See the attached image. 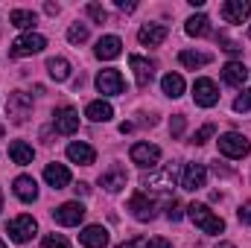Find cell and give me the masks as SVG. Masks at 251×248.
<instances>
[{"instance_id": "15", "label": "cell", "mask_w": 251, "mask_h": 248, "mask_svg": "<svg viewBox=\"0 0 251 248\" xmlns=\"http://www.w3.org/2000/svg\"><path fill=\"white\" fill-rule=\"evenodd\" d=\"M167 35H170V29L164 24H143L140 32H137V41L146 44V47H158V44L167 41Z\"/></svg>"}, {"instance_id": "46", "label": "cell", "mask_w": 251, "mask_h": 248, "mask_svg": "<svg viewBox=\"0 0 251 248\" xmlns=\"http://www.w3.org/2000/svg\"><path fill=\"white\" fill-rule=\"evenodd\" d=\"M0 210H3V190H0Z\"/></svg>"}, {"instance_id": "33", "label": "cell", "mask_w": 251, "mask_h": 248, "mask_svg": "<svg viewBox=\"0 0 251 248\" xmlns=\"http://www.w3.org/2000/svg\"><path fill=\"white\" fill-rule=\"evenodd\" d=\"M85 12H88L97 24H105V21H108V12H105L100 3H88V6H85Z\"/></svg>"}, {"instance_id": "31", "label": "cell", "mask_w": 251, "mask_h": 248, "mask_svg": "<svg viewBox=\"0 0 251 248\" xmlns=\"http://www.w3.org/2000/svg\"><path fill=\"white\" fill-rule=\"evenodd\" d=\"M67 41H70V44H85V41H88V26H85V24H73V26L67 29Z\"/></svg>"}, {"instance_id": "34", "label": "cell", "mask_w": 251, "mask_h": 248, "mask_svg": "<svg viewBox=\"0 0 251 248\" xmlns=\"http://www.w3.org/2000/svg\"><path fill=\"white\" fill-rule=\"evenodd\" d=\"M213 131H216V125H213V123L201 125V128H199V131L193 134V143H199V146H201V143H207V140L213 137Z\"/></svg>"}, {"instance_id": "11", "label": "cell", "mask_w": 251, "mask_h": 248, "mask_svg": "<svg viewBox=\"0 0 251 248\" xmlns=\"http://www.w3.org/2000/svg\"><path fill=\"white\" fill-rule=\"evenodd\" d=\"M128 210H131V216H134L137 222H152V219H155V201L146 198L143 193H134V196L128 198Z\"/></svg>"}, {"instance_id": "18", "label": "cell", "mask_w": 251, "mask_h": 248, "mask_svg": "<svg viewBox=\"0 0 251 248\" xmlns=\"http://www.w3.org/2000/svg\"><path fill=\"white\" fill-rule=\"evenodd\" d=\"M94 53H97V59H117L120 53H123V41L117 38V35H102L100 41H97V47H94Z\"/></svg>"}, {"instance_id": "40", "label": "cell", "mask_w": 251, "mask_h": 248, "mask_svg": "<svg viewBox=\"0 0 251 248\" xmlns=\"http://www.w3.org/2000/svg\"><path fill=\"white\" fill-rule=\"evenodd\" d=\"M170 131H173V137H178L181 131H184V117L178 114V117H173V123H170Z\"/></svg>"}, {"instance_id": "30", "label": "cell", "mask_w": 251, "mask_h": 248, "mask_svg": "<svg viewBox=\"0 0 251 248\" xmlns=\"http://www.w3.org/2000/svg\"><path fill=\"white\" fill-rule=\"evenodd\" d=\"M178 62L184 64V67H190V70H196V67H201V64L210 62V56H207V53H193V50H181V53H178Z\"/></svg>"}, {"instance_id": "25", "label": "cell", "mask_w": 251, "mask_h": 248, "mask_svg": "<svg viewBox=\"0 0 251 248\" xmlns=\"http://www.w3.org/2000/svg\"><path fill=\"white\" fill-rule=\"evenodd\" d=\"M15 196H18L21 201H35V198H38V184H35V178L18 175V178H15Z\"/></svg>"}, {"instance_id": "44", "label": "cell", "mask_w": 251, "mask_h": 248, "mask_svg": "<svg viewBox=\"0 0 251 248\" xmlns=\"http://www.w3.org/2000/svg\"><path fill=\"white\" fill-rule=\"evenodd\" d=\"M44 9H47V15H56V12H59V6H56V3H47Z\"/></svg>"}, {"instance_id": "4", "label": "cell", "mask_w": 251, "mask_h": 248, "mask_svg": "<svg viewBox=\"0 0 251 248\" xmlns=\"http://www.w3.org/2000/svg\"><path fill=\"white\" fill-rule=\"evenodd\" d=\"M216 143H219V152H222L225 158H246V155L251 152V143L243 137V134H237V131L222 134Z\"/></svg>"}, {"instance_id": "7", "label": "cell", "mask_w": 251, "mask_h": 248, "mask_svg": "<svg viewBox=\"0 0 251 248\" xmlns=\"http://www.w3.org/2000/svg\"><path fill=\"white\" fill-rule=\"evenodd\" d=\"M128 158L137 164V167H149V170H155L158 167V161H161V149L155 146V143H134L131 149H128Z\"/></svg>"}, {"instance_id": "42", "label": "cell", "mask_w": 251, "mask_h": 248, "mask_svg": "<svg viewBox=\"0 0 251 248\" xmlns=\"http://www.w3.org/2000/svg\"><path fill=\"white\" fill-rule=\"evenodd\" d=\"M117 9H123V12H134L137 6H134L131 0H117Z\"/></svg>"}, {"instance_id": "39", "label": "cell", "mask_w": 251, "mask_h": 248, "mask_svg": "<svg viewBox=\"0 0 251 248\" xmlns=\"http://www.w3.org/2000/svg\"><path fill=\"white\" fill-rule=\"evenodd\" d=\"M146 248H173V243L164 237H152V240H146Z\"/></svg>"}, {"instance_id": "37", "label": "cell", "mask_w": 251, "mask_h": 248, "mask_svg": "<svg viewBox=\"0 0 251 248\" xmlns=\"http://www.w3.org/2000/svg\"><path fill=\"white\" fill-rule=\"evenodd\" d=\"M219 44H222V50H225V53H231V56L243 50V47H240V44H234V41H231L228 35H219Z\"/></svg>"}, {"instance_id": "19", "label": "cell", "mask_w": 251, "mask_h": 248, "mask_svg": "<svg viewBox=\"0 0 251 248\" xmlns=\"http://www.w3.org/2000/svg\"><path fill=\"white\" fill-rule=\"evenodd\" d=\"M79 243L85 248H105L108 246V231L102 225H88L82 234H79Z\"/></svg>"}, {"instance_id": "28", "label": "cell", "mask_w": 251, "mask_h": 248, "mask_svg": "<svg viewBox=\"0 0 251 248\" xmlns=\"http://www.w3.org/2000/svg\"><path fill=\"white\" fill-rule=\"evenodd\" d=\"M187 35H193V38H201V35H210V21L204 18V15H193L187 21Z\"/></svg>"}, {"instance_id": "43", "label": "cell", "mask_w": 251, "mask_h": 248, "mask_svg": "<svg viewBox=\"0 0 251 248\" xmlns=\"http://www.w3.org/2000/svg\"><path fill=\"white\" fill-rule=\"evenodd\" d=\"M73 190H76V196H88V190H91V187H88V184H76Z\"/></svg>"}, {"instance_id": "9", "label": "cell", "mask_w": 251, "mask_h": 248, "mask_svg": "<svg viewBox=\"0 0 251 248\" xmlns=\"http://www.w3.org/2000/svg\"><path fill=\"white\" fill-rule=\"evenodd\" d=\"M97 88H100V94H105V97H117V94L126 91V82H123V76H120V70L108 67V70H100Z\"/></svg>"}, {"instance_id": "16", "label": "cell", "mask_w": 251, "mask_h": 248, "mask_svg": "<svg viewBox=\"0 0 251 248\" xmlns=\"http://www.w3.org/2000/svg\"><path fill=\"white\" fill-rule=\"evenodd\" d=\"M126 181H128V175H126V170L120 167V164H111L102 175H100V184L105 187L108 193H120L126 187Z\"/></svg>"}, {"instance_id": "10", "label": "cell", "mask_w": 251, "mask_h": 248, "mask_svg": "<svg viewBox=\"0 0 251 248\" xmlns=\"http://www.w3.org/2000/svg\"><path fill=\"white\" fill-rule=\"evenodd\" d=\"M9 237L15 240V243H29L32 237H35V231H38V225H35V219L32 216H18V219H12L9 222Z\"/></svg>"}, {"instance_id": "14", "label": "cell", "mask_w": 251, "mask_h": 248, "mask_svg": "<svg viewBox=\"0 0 251 248\" xmlns=\"http://www.w3.org/2000/svg\"><path fill=\"white\" fill-rule=\"evenodd\" d=\"M207 181V170H204V164H187L184 167V173H181V187L190 190V193H196V190H201Z\"/></svg>"}, {"instance_id": "48", "label": "cell", "mask_w": 251, "mask_h": 248, "mask_svg": "<svg viewBox=\"0 0 251 248\" xmlns=\"http://www.w3.org/2000/svg\"><path fill=\"white\" fill-rule=\"evenodd\" d=\"M249 38H251V29H249Z\"/></svg>"}, {"instance_id": "1", "label": "cell", "mask_w": 251, "mask_h": 248, "mask_svg": "<svg viewBox=\"0 0 251 248\" xmlns=\"http://www.w3.org/2000/svg\"><path fill=\"white\" fill-rule=\"evenodd\" d=\"M187 213H190V219H193V225H199L204 234H222V231H225V222H222L207 204L193 201V204L187 207Z\"/></svg>"}, {"instance_id": "2", "label": "cell", "mask_w": 251, "mask_h": 248, "mask_svg": "<svg viewBox=\"0 0 251 248\" xmlns=\"http://www.w3.org/2000/svg\"><path fill=\"white\" fill-rule=\"evenodd\" d=\"M32 114V97L24 91H12L6 99V117H12V123H24Z\"/></svg>"}, {"instance_id": "24", "label": "cell", "mask_w": 251, "mask_h": 248, "mask_svg": "<svg viewBox=\"0 0 251 248\" xmlns=\"http://www.w3.org/2000/svg\"><path fill=\"white\" fill-rule=\"evenodd\" d=\"M9 158H12L18 167H26V164H32L35 152H32L29 143H24V140H12V143H9Z\"/></svg>"}, {"instance_id": "45", "label": "cell", "mask_w": 251, "mask_h": 248, "mask_svg": "<svg viewBox=\"0 0 251 248\" xmlns=\"http://www.w3.org/2000/svg\"><path fill=\"white\" fill-rule=\"evenodd\" d=\"M216 248H237V246H234V243H219Z\"/></svg>"}, {"instance_id": "22", "label": "cell", "mask_w": 251, "mask_h": 248, "mask_svg": "<svg viewBox=\"0 0 251 248\" xmlns=\"http://www.w3.org/2000/svg\"><path fill=\"white\" fill-rule=\"evenodd\" d=\"M44 181L53 187V190H62L70 184V170L64 164H47L44 167Z\"/></svg>"}, {"instance_id": "23", "label": "cell", "mask_w": 251, "mask_h": 248, "mask_svg": "<svg viewBox=\"0 0 251 248\" xmlns=\"http://www.w3.org/2000/svg\"><path fill=\"white\" fill-rule=\"evenodd\" d=\"M85 117H88V120H94V123H108V120L114 117V108H111V102L94 99V102H88V108H85Z\"/></svg>"}, {"instance_id": "38", "label": "cell", "mask_w": 251, "mask_h": 248, "mask_svg": "<svg viewBox=\"0 0 251 248\" xmlns=\"http://www.w3.org/2000/svg\"><path fill=\"white\" fill-rule=\"evenodd\" d=\"M237 216H240V222H243V225H251V201H246V204L237 210Z\"/></svg>"}, {"instance_id": "29", "label": "cell", "mask_w": 251, "mask_h": 248, "mask_svg": "<svg viewBox=\"0 0 251 248\" xmlns=\"http://www.w3.org/2000/svg\"><path fill=\"white\" fill-rule=\"evenodd\" d=\"M9 21H12L18 29H32L38 18H35V12H29V9H15V12L9 15Z\"/></svg>"}, {"instance_id": "47", "label": "cell", "mask_w": 251, "mask_h": 248, "mask_svg": "<svg viewBox=\"0 0 251 248\" xmlns=\"http://www.w3.org/2000/svg\"><path fill=\"white\" fill-rule=\"evenodd\" d=\"M0 248H6V243H3V240H0Z\"/></svg>"}, {"instance_id": "3", "label": "cell", "mask_w": 251, "mask_h": 248, "mask_svg": "<svg viewBox=\"0 0 251 248\" xmlns=\"http://www.w3.org/2000/svg\"><path fill=\"white\" fill-rule=\"evenodd\" d=\"M47 47V38L44 35H38V32H26V35H21V38H15L12 41V56H18V59H24V56H35V53H41Z\"/></svg>"}, {"instance_id": "6", "label": "cell", "mask_w": 251, "mask_h": 248, "mask_svg": "<svg viewBox=\"0 0 251 248\" xmlns=\"http://www.w3.org/2000/svg\"><path fill=\"white\" fill-rule=\"evenodd\" d=\"M173 184H176V167H167V170H158L140 178V187L155 190V193H173Z\"/></svg>"}, {"instance_id": "8", "label": "cell", "mask_w": 251, "mask_h": 248, "mask_svg": "<svg viewBox=\"0 0 251 248\" xmlns=\"http://www.w3.org/2000/svg\"><path fill=\"white\" fill-rule=\"evenodd\" d=\"M53 219L64 225V228H73V225H79L82 219H85V204H79V201H64L59 204L56 210H53Z\"/></svg>"}, {"instance_id": "21", "label": "cell", "mask_w": 251, "mask_h": 248, "mask_svg": "<svg viewBox=\"0 0 251 248\" xmlns=\"http://www.w3.org/2000/svg\"><path fill=\"white\" fill-rule=\"evenodd\" d=\"M67 158H70L73 164H82V167H91V164L97 161V152H94V146H88V143H82V140H76V143H70V146H67Z\"/></svg>"}, {"instance_id": "35", "label": "cell", "mask_w": 251, "mask_h": 248, "mask_svg": "<svg viewBox=\"0 0 251 248\" xmlns=\"http://www.w3.org/2000/svg\"><path fill=\"white\" fill-rule=\"evenodd\" d=\"M234 111H240V114H243V111H251V88L243 91V94L234 99Z\"/></svg>"}, {"instance_id": "27", "label": "cell", "mask_w": 251, "mask_h": 248, "mask_svg": "<svg viewBox=\"0 0 251 248\" xmlns=\"http://www.w3.org/2000/svg\"><path fill=\"white\" fill-rule=\"evenodd\" d=\"M161 88H164V94H167V97L178 99V97L184 94V79H181L178 73H167V76L161 79Z\"/></svg>"}, {"instance_id": "5", "label": "cell", "mask_w": 251, "mask_h": 248, "mask_svg": "<svg viewBox=\"0 0 251 248\" xmlns=\"http://www.w3.org/2000/svg\"><path fill=\"white\" fill-rule=\"evenodd\" d=\"M193 99H196V105H201V108H213V105L219 102L216 82H213V79H207V76L196 79V82H193Z\"/></svg>"}, {"instance_id": "20", "label": "cell", "mask_w": 251, "mask_h": 248, "mask_svg": "<svg viewBox=\"0 0 251 248\" xmlns=\"http://www.w3.org/2000/svg\"><path fill=\"white\" fill-rule=\"evenodd\" d=\"M246 79H249V70H246V64L243 62H228L225 67H222V82H225V85H231V88H243Z\"/></svg>"}, {"instance_id": "17", "label": "cell", "mask_w": 251, "mask_h": 248, "mask_svg": "<svg viewBox=\"0 0 251 248\" xmlns=\"http://www.w3.org/2000/svg\"><path fill=\"white\" fill-rule=\"evenodd\" d=\"M128 64L134 70V79H137V88H149L152 76H155V64L146 62L143 56H128Z\"/></svg>"}, {"instance_id": "26", "label": "cell", "mask_w": 251, "mask_h": 248, "mask_svg": "<svg viewBox=\"0 0 251 248\" xmlns=\"http://www.w3.org/2000/svg\"><path fill=\"white\" fill-rule=\"evenodd\" d=\"M47 73L56 82H67L70 79V62L62 59V56H53V59H47Z\"/></svg>"}, {"instance_id": "13", "label": "cell", "mask_w": 251, "mask_h": 248, "mask_svg": "<svg viewBox=\"0 0 251 248\" xmlns=\"http://www.w3.org/2000/svg\"><path fill=\"white\" fill-rule=\"evenodd\" d=\"M249 15H251L249 0H228V3H222V21L225 24H243V21H249Z\"/></svg>"}, {"instance_id": "41", "label": "cell", "mask_w": 251, "mask_h": 248, "mask_svg": "<svg viewBox=\"0 0 251 248\" xmlns=\"http://www.w3.org/2000/svg\"><path fill=\"white\" fill-rule=\"evenodd\" d=\"M117 248H146V240L134 237V240H128V243H123V246H117Z\"/></svg>"}, {"instance_id": "36", "label": "cell", "mask_w": 251, "mask_h": 248, "mask_svg": "<svg viewBox=\"0 0 251 248\" xmlns=\"http://www.w3.org/2000/svg\"><path fill=\"white\" fill-rule=\"evenodd\" d=\"M167 216H170V222H178V219L184 216V213H181V204H178L176 198H173V201L167 204Z\"/></svg>"}, {"instance_id": "12", "label": "cell", "mask_w": 251, "mask_h": 248, "mask_svg": "<svg viewBox=\"0 0 251 248\" xmlns=\"http://www.w3.org/2000/svg\"><path fill=\"white\" fill-rule=\"evenodd\" d=\"M53 125H56L59 134H73V131L79 128V111L70 108V105L56 108V114H53Z\"/></svg>"}, {"instance_id": "32", "label": "cell", "mask_w": 251, "mask_h": 248, "mask_svg": "<svg viewBox=\"0 0 251 248\" xmlns=\"http://www.w3.org/2000/svg\"><path fill=\"white\" fill-rule=\"evenodd\" d=\"M41 248H70V243H67L64 234H47L44 243H41Z\"/></svg>"}]
</instances>
